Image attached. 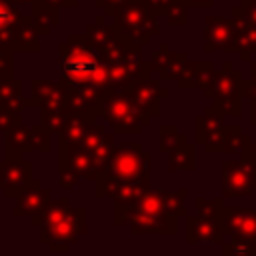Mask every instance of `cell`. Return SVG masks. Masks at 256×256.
Listing matches in <instances>:
<instances>
[{"label":"cell","mask_w":256,"mask_h":256,"mask_svg":"<svg viewBox=\"0 0 256 256\" xmlns=\"http://www.w3.org/2000/svg\"><path fill=\"white\" fill-rule=\"evenodd\" d=\"M150 182V156L140 144L130 142L116 146L96 178L98 198H120L146 188Z\"/></svg>","instance_id":"6da1fadb"},{"label":"cell","mask_w":256,"mask_h":256,"mask_svg":"<svg viewBox=\"0 0 256 256\" xmlns=\"http://www.w3.org/2000/svg\"><path fill=\"white\" fill-rule=\"evenodd\" d=\"M34 226H40L42 244H74L88 226V210L84 206H70L68 198L50 200L36 216L30 218Z\"/></svg>","instance_id":"7a4b0ae2"},{"label":"cell","mask_w":256,"mask_h":256,"mask_svg":"<svg viewBox=\"0 0 256 256\" xmlns=\"http://www.w3.org/2000/svg\"><path fill=\"white\" fill-rule=\"evenodd\" d=\"M184 192H178L182 196ZM176 194L162 190H146L126 214L132 234H174L176 230V204L180 206Z\"/></svg>","instance_id":"3957f363"},{"label":"cell","mask_w":256,"mask_h":256,"mask_svg":"<svg viewBox=\"0 0 256 256\" xmlns=\"http://www.w3.org/2000/svg\"><path fill=\"white\" fill-rule=\"evenodd\" d=\"M60 76L66 86H94L102 66L100 52L86 40V36L70 34L60 42Z\"/></svg>","instance_id":"277c9868"},{"label":"cell","mask_w":256,"mask_h":256,"mask_svg":"<svg viewBox=\"0 0 256 256\" xmlns=\"http://www.w3.org/2000/svg\"><path fill=\"white\" fill-rule=\"evenodd\" d=\"M100 116L108 120L116 134H138L144 124H150V116L132 100L128 90H112L104 96Z\"/></svg>","instance_id":"5b68a950"},{"label":"cell","mask_w":256,"mask_h":256,"mask_svg":"<svg viewBox=\"0 0 256 256\" xmlns=\"http://www.w3.org/2000/svg\"><path fill=\"white\" fill-rule=\"evenodd\" d=\"M108 16H112V26L116 32L136 44L150 42V38L158 32L154 14L144 0H126Z\"/></svg>","instance_id":"8992f818"},{"label":"cell","mask_w":256,"mask_h":256,"mask_svg":"<svg viewBox=\"0 0 256 256\" xmlns=\"http://www.w3.org/2000/svg\"><path fill=\"white\" fill-rule=\"evenodd\" d=\"M32 102L40 106L42 116H58L68 112V90L64 82L32 80Z\"/></svg>","instance_id":"52a82bcc"},{"label":"cell","mask_w":256,"mask_h":256,"mask_svg":"<svg viewBox=\"0 0 256 256\" xmlns=\"http://www.w3.org/2000/svg\"><path fill=\"white\" fill-rule=\"evenodd\" d=\"M32 182V164L24 158H6L0 162V190L6 198H18V194Z\"/></svg>","instance_id":"ba28073f"},{"label":"cell","mask_w":256,"mask_h":256,"mask_svg":"<svg viewBox=\"0 0 256 256\" xmlns=\"http://www.w3.org/2000/svg\"><path fill=\"white\" fill-rule=\"evenodd\" d=\"M72 144H80L98 164L106 166L112 150H114V138L110 132H106V128L98 122H92L88 126V130L84 132L80 142H72Z\"/></svg>","instance_id":"9c48e42d"},{"label":"cell","mask_w":256,"mask_h":256,"mask_svg":"<svg viewBox=\"0 0 256 256\" xmlns=\"http://www.w3.org/2000/svg\"><path fill=\"white\" fill-rule=\"evenodd\" d=\"M50 202V190L42 186L40 180L32 178V182L18 194L16 198V206H14V216L20 218V216H36L46 204Z\"/></svg>","instance_id":"30bf717a"},{"label":"cell","mask_w":256,"mask_h":256,"mask_svg":"<svg viewBox=\"0 0 256 256\" xmlns=\"http://www.w3.org/2000/svg\"><path fill=\"white\" fill-rule=\"evenodd\" d=\"M24 20L26 18L20 14L12 0H0V50L12 54L14 36Z\"/></svg>","instance_id":"8fae6325"},{"label":"cell","mask_w":256,"mask_h":256,"mask_svg":"<svg viewBox=\"0 0 256 256\" xmlns=\"http://www.w3.org/2000/svg\"><path fill=\"white\" fill-rule=\"evenodd\" d=\"M30 102L32 100L22 96V80L0 78V110H8L20 116L22 110L30 106Z\"/></svg>","instance_id":"7c38bea8"},{"label":"cell","mask_w":256,"mask_h":256,"mask_svg":"<svg viewBox=\"0 0 256 256\" xmlns=\"http://www.w3.org/2000/svg\"><path fill=\"white\" fill-rule=\"evenodd\" d=\"M4 150H6V158H22L24 152L36 150L32 128H26L24 124H18V126L10 128L6 132Z\"/></svg>","instance_id":"4fadbf2b"},{"label":"cell","mask_w":256,"mask_h":256,"mask_svg":"<svg viewBox=\"0 0 256 256\" xmlns=\"http://www.w3.org/2000/svg\"><path fill=\"white\" fill-rule=\"evenodd\" d=\"M32 22L38 30V34H48L54 24H58V10L44 4L42 0H36L32 4Z\"/></svg>","instance_id":"5bb4252c"},{"label":"cell","mask_w":256,"mask_h":256,"mask_svg":"<svg viewBox=\"0 0 256 256\" xmlns=\"http://www.w3.org/2000/svg\"><path fill=\"white\" fill-rule=\"evenodd\" d=\"M18 124H22V116L8 112V110H0V130L2 132H8L10 128H14Z\"/></svg>","instance_id":"9a60e30c"},{"label":"cell","mask_w":256,"mask_h":256,"mask_svg":"<svg viewBox=\"0 0 256 256\" xmlns=\"http://www.w3.org/2000/svg\"><path fill=\"white\" fill-rule=\"evenodd\" d=\"M0 78H12V56L6 50H0Z\"/></svg>","instance_id":"2e32d148"},{"label":"cell","mask_w":256,"mask_h":256,"mask_svg":"<svg viewBox=\"0 0 256 256\" xmlns=\"http://www.w3.org/2000/svg\"><path fill=\"white\" fill-rule=\"evenodd\" d=\"M124 2H126V0H96V4L102 6V8L106 10V16H108L114 8H118L120 4H124Z\"/></svg>","instance_id":"e0dca14e"},{"label":"cell","mask_w":256,"mask_h":256,"mask_svg":"<svg viewBox=\"0 0 256 256\" xmlns=\"http://www.w3.org/2000/svg\"><path fill=\"white\" fill-rule=\"evenodd\" d=\"M48 250L50 252H68L70 250V244H50Z\"/></svg>","instance_id":"ac0fdd59"},{"label":"cell","mask_w":256,"mask_h":256,"mask_svg":"<svg viewBox=\"0 0 256 256\" xmlns=\"http://www.w3.org/2000/svg\"><path fill=\"white\" fill-rule=\"evenodd\" d=\"M12 2H20V4H34L36 0H12Z\"/></svg>","instance_id":"d6986e66"}]
</instances>
